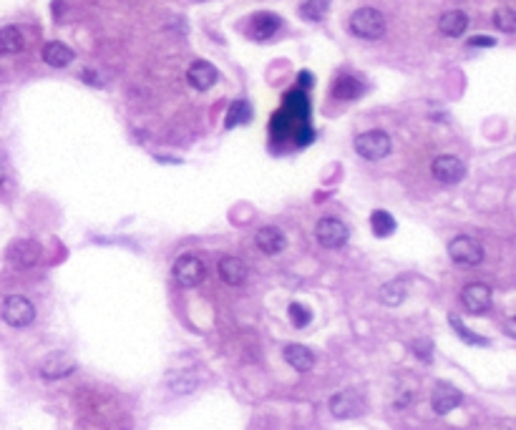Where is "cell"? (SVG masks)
<instances>
[{"instance_id": "1", "label": "cell", "mask_w": 516, "mask_h": 430, "mask_svg": "<svg viewBox=\"0 0 516 430\" xmlns=\"http://www.w3.org/2000/svg\"><path fill=\"white\" fill-rule=\"evenodd\" d=\"M348 28L360 40H380L385 35L388 23H385V15L378 8L363 6L357 8V10H353L350 20H348Z\"/></svg>"}, {"instance_id": "2", "label": "cell", "mask_w": 516, "mask_h": 430, "mask_svg": "<svg viewBox=\"0 0 516 430\" xmlns=\"http://www.w3.org/2000/svg\"><path fill=\"white\" fill-rule=\"evenodd\" d=\"M355 154L363 156L365 161H380L385 159L393 149V141L391 136L380 129H371V131H363L355 136Z\"/></svg>"}, {"instance_id": "3", "label": "cell", "mask_w": 516, "mask_h": 430, "mask_svg": "<svg viewBox=\"0 0 516 430\" xmlns=\"http://www.w3.org/2000/svg\"><path fill=\"white\" fill-rule=\"evenodd\" d=\"M40 257H43V247H40L38 242H33V239H15V242H10V247L6 249L8 265L20 272L33 270L40 262Z\"/></svg>"}, {"instance_id": "4", "label": "cell", "mask_w": 516, "mask_h": 430, "mask_svg": "<svg viewBox=\"0 0 516 430\" xmlns=\"http://www.w3.org/2000/svg\"><path fill=\"white\" fill-rule=\"evenodd\" d=\"M449 257L461 267H476L483 262V247L478 239L458 234L449 242Z\"/></svg>"}, {"instance_id": "5", "label": "cell", "mask_w": 516, "mask_h": 430, "mask_svg": "<svg viewBox=\"0 0 516 430\" xmlns=\"http://www.w3.org/2000/svg\"><path fill=\"white\" fill-rule=\"evenodd\" d=\"M315 239H318V245L325 247V249H340L350 239V229L338 217H325L315 226Z\"/></svg>"}, {"instance_id": "6", "label": "cell", "mask_w": 516, "mask_h": 430, "mask_svg": "<svg viewBox=\"0 0 516 430\" xmlns=\"http://www.w3.org/2000/svg\"><path fill=\"white\" fill-rule=\"evenodd\" d=\"M172 274H174V282H177L179 287L192 290V287H197L204 282L207 267H204V262H202L199 257H194V254H184V257L177 259Z\"/></svg>"}, {"instance_id": "7", "label": "cell", "mask_w": 516, "mask_h": 430, "mask_svg": "<svg viewBox=\"0 0 516 430\" xmlns=\"http://www.w3.org/2000/svg\"><path fill=\"white\" fill-rule=\"evenodd\" d=\"M3 320H6L10 327H18V330H23L28 324H33V320H35L33 302L28 297H23V295H10V297H6V302H3Z\"/></svg>"}, {"instance_id": "8", "label": "cell", "mask_w": 516, "mask_h": 430, "mask_svg": "<svg viewBox=\"0 0 516 430\" xmlns=\"http://www.w3.org/2000/svg\"><path fill=\"white\" fill-rule=\"evenodd\" d=\"M430 174H433V179H438L441 184H458V181L466 176V164H463L458 156L441 154V156H436L433 164H430Z\"/></svg>"}, {"instance_id": "9", "label": "cell", "mask_w": 516, "mask_h": 430, "mask_svg": "<svg viewBox=\"0 0 516 430\" xmlns=\"http://www.w3.org/2000/svg\"><path fill=\"white\" fill-rule=\"evenodd\" d=\"M461 305L471 315H483L491 307V287L483 282H471L461 290Z\"/></svg>"}, {"instance_id": "10", "label": "cell", "mask_w": 516, "mask_h": 430, "mask_svg": "<svg viewBox=\"0 0 516 430\" xmlns=\"http://www.w3.org/2000/svg\"><path fill=\"white\" fill-rule=\"evenodd\" d=\"M463 403V395L458 388H453L451 383H438L430 392V408L436 415H449L451 411H456Z\"/></svg>"}, {"instance_id": "11", "label": "cell", "mask_w": 516, "mask_h": 430, "mask_svg": "<svg viewBox=\"0 0 516 430\" xmlns=\"http://www.w3.org/2000/svg\"><path fill=\"white\" fill-rule=\"evenodd\" d=\"M38 372H40V377H46V380H63V377L76 372V360H73L71 355H66V352H51V355L40 363Z\"/></svg>"}, {"instance_id": "12", "label": "cell", "mask_w": 516, "mask_h": 430, "mask_svg": "<svg viewBox=\"0 0 516 430\" xmlns=\"http://www.w3.org/2000/svg\"><path fill=\"white\" fill-rule=\"evenodd\" d=\"M363 397L357 395L355 390H340L330 397V413L340 420H350V417L360 415L363 413Z\"/></svg>"}, {"instance_id": "13", "label": "cell", "mask_w": 516, "mask_h": 430, "mask_svg": "<svg viewBox=\"0 0 516 430\" xmlns=\"http://www.w3.org/2000/svg\"><path fill=\"white\" fill-rule=\"evenodd\" d=\"M186 81L189 86L197 91H209L219 81V71L209 63V60H194L192 66L186 68Z\"/></svg>"}, {"instance_id": "14", "label": "cell", "mask_w": 516, "mask_h": 430, "mask_svg": "<svg viewBox=\"0 0 516 430\" xmlns=\"http://www.w3.org/2000/svg\"><path fill=\"white\" fill-rule=\"evenodd\" d=\"M255 247L262 254H267V257H275V254H280L287 247V237L280 226H262L255 234Z\"/></svg>"}, {"instance_id": "15", "label": "cell", "mask_w": 516, "mask_h": 430, "mask_svg": "<svg viewBox=\"0 0 516 430\" xmlns=\"http://www.w3.org/2000/svg\"><path fill=\"white\" fill-rule=\"evenodd\" d=\"M219 277L227 287H242L250 277V270H247L245 259L229 254V257L219 259Z\"/></svg>"}, {"instance_id": "16", "label": "cell", "mask_w": 516, "mask_h": 430, "mask_svg": "<svg viewBox=\"0 0 516 430\" xmlns=\"http://www.w3.org/2000/svg\"><path fill=\"white\" fill-rule=\"evenodd\" d=\"M282 358H285V363L290 365L292 370L298 372H310L312 367H315V352L310 350V347H305V345H285V350H282Z\"/></svg>"}, {"instance_id": "17", "label": "cell", "mask_w": 516, "mask_h": 430, "mask_svg": "<svg viewBox=\"0 0 516 430\" xmlns=\"http://www.w3.org/2000/svg\"><path fill=\"white\" fill-rule=\"evenodd\" d=\"M280 26H282V18L275 13H257L252 18V26H250V35L255 40H270L272 35L277 33Z\"/></svg>"}, {"instance_id": "18", "label": "cell", "mask_w": 516, "mask_h": 430, "mask_svg": "<svg viewBox=\"0 0 516 430\" xmlns=\"http://www.w3.org/2000/svg\"><path fill=\"white\" fill-rule=\"evenodd\" d=\"M469 28V15L463 10H446L441 18H438V31L446 35V38H461Z\"/></svg>"}, {"instance_id": "19", "label": "cell", "mask_w": 516, "mask_h": 430, "mask_svg": "<svg viewBox=\"0 0 516 430\" xmlns=\"http://www.w3.org/2000/svg\"><path fill=\"white\" fill-rule=\"evenodd\" d=\"M40 56H43V60H46L51 68H66V66H71L73 58H76L73 48H68L66 43H61V40H51V43H46Z\"/></svg>"}, {"instance_id": "20", "label": "cell", "mask_w": 516, "mask_h": 430, "mask_svg": "<svg viewBox=\"0 0 516 430\" xmlns=\"http://www.w3.org/2000/svg\"><path fill=\"white\" fill-rule=\"evenodd\" d=\"M360 93H363V83L355 76H340L332 83V96L340 101H355Z\"/></svg>"}, {"instance_id": "21", "label": "cell", "mask_w": 516, "mask_h": 430, "mask_svg": "<svg viewBox=\"0 0 516 430\" xmlns=\"http://www.w3.org/2000/svg\"><path fill=\"white\" fill-rule=\"evenodd\" d=\"M23 46H26V40H23V33H20L18 28L15 26L0 28V56L20 53Z\"/></svg>"}, {"instance_id": "22", "label": "cell", "mask_w": 516, "mask_h": 430, "mask_svg": "<svg viewBox=\"0 0 516 430\" xmlns=\"http://www.w3.org/2000/svg\"><path fill=\"white\" fill-rule=\"evenodd\" d=\"M378 297H380V302H383L385 307H398L405 302V285L403 282H398V279H393V282H385L380 290H378Z\"/></svg>"}, {"instance_id": "23", "label": "cell", "mask_w": 516, "mask_h": 430, "mask_svg": "<svg viewBox=\"0 0 516 430\" xmlns=\"http://www.w3.org/2000/svg\"><path fill=\"white\" fill-rule=\"evenodd\" d=\"M371 226H373V234H376V237H391V234L396 232L398 224H396V219L385 212V209H378V212L371 214Z\"/></svg>"}, {"instance_id": "24", "label": "cell", "mask_w": 516, "mask_h": 430, "mask_svg": "<svg viewBox=\"0 0 516 430\" xmlns=\"http://www.w3.org/2000/svg\"><path fill=\"white\" fill-rule=\"evenodd\" d=\"M250 119H252L250 104H247V101H234V104L229 106V111H227L225 126L227 129H234V126H239V124H247Z\"/></svg>"}, {"instance_id": "25", "label": "cell", "mask_w": 516, "mask_h": 430, "mask_svg": "<svg viewBox=\"0 0 516 430\" xmlns=\"http://www.w3.org/2000/svg\"><path fill=\"white\" fill-rule=\"evenodd\" d=\"M328 8H330V0H305L303 6H300V15L305 20L318 23V20H323L328 15Z\"/></svg>"}, {"instance_id": "26", "label": "cell", "mask_w": 516, "mask_h": 430, "mask_svg": "<svg viewBox=\"0 0 516 430\" xmlns=\"http://www.w3.org/2000/svg\"><path fill=\"white\" fill-rule=\"evenodd\" d=\"M494 28H499L501 33H516V10L509 6L497 8L494 10Z\"/></svg>"}, {"instance_id": "27", "label": "cell", "mask_w": 516, "mask_h": 430, "mask_svg": "<svg viewBox=\"0 0 516 430\" xmlns=\"http://www.w3.org/2000/svg\"><path fill=\"white\" fill-rule=\"evenodd\" d=\"M449 322H451V327L456 330V335L463 340V342H469V345H489V340L481 338V335H476V332H471L469 327H466V324H463L461 320L456 317V315H451Z\"/></svg>"}, {"instance_id": "28", "label": "cell", "mask_w": 516, "mask_h": 430, "mask_svg": "<svg viewBox=\"0 0 516 430\" xmlns=\"http://www.w3.org/2000/svg\"><path fill=\"white\" fill-rule=\"evenodd\" d=\"M287 315H290V320L295 327H307V322L312 320V312L307 310L303 302H292V305L287 307Z\"/></svg>"}, {"instance_id": "29", "label": "cell", "mask_w": 516, "mask_h": 430, "mask_svg": "<svg viewBox=\"0 0 516 430\" xmlns=\"http://www.w3.org/2000/svg\"><path fill=\"white\" fill-rule=\"evenodd\" d=\"M174 392H192L194 388H197V380H194L192 375H186V377H179V380H174L172 385H169Z\"/></svg>"}, {"instance_id": "30", "label": "cell", "mask_w": 516, "mask_h": 430, "mask_svg": "<svg viewBox=\"0 0 516 430\" xmlns=\"http://www.w3.org/2000/svg\"><path fill=\"white\" fill-rule=\"evenodd\" d=\"M413 352H416V355L424 360V363H430V352H433V345H430L428 340H418V342L413 345Z\"/></svg>"}, {"instance_id": "31", "label": "cell", "mask_w": 516, "mask_h": 430, "mask_svg": "<svg viewBox=\"0 0 516 430\" xmlns=\"http://www.w3.org/2000/svg\"><path fill=\"white\" fill-rule=\"evenodd\" d=\"M466 46L469 48H494L497 46V40L491 38V35H474V38L466 40Z\"/></svg>"}, {"instance_id": "32", "label": "cell", "mask_w": 516, "mask_h": 430, "mask_svg": "<svg viewBox=\"0 0 516 430\" xmlns=\"http://www.w3.org/2000/svg\"><path fill=\"white\" fill-rule=\"evenodd\" d=\"M503 330H506V335H511V338H516V317L506 320V324H503Z\"/></svg>"}, {"instance_id": "33", "label": "cell", "mask_w": 516, "mask_h": 430, "mask_svg": "<svg viewBox=\"0 0 516 430\" xmlns=\"http://www.w3.org/2000/svg\"><path fill=\"white\" fill-rule=\"evenodd\" d=\"M83 78H86L88 83H91V86H99V83H101V81H99V76H93L91 71H83Z\"/></svg>"}, {"instance_id": "34", "label": "cell", "mask_w": 516, "mask_h": 430, "mask_svg": "<svg viewBox=\"0 0 516 430\" xmlns=\"http://www.w3.org/2000/svg\"><path fill=\"white\" fill-rule=\"evenodd\" d=\"M300 81H303V86L307 88V86H310V83H312L310 73H307V71H305V73H300Z\"/></svg>"}, {"instance_id": "35", "label": "cell", "mask_w": 516, "mask_h": 430, "mask_svg": "<svg viewBox=\"0 0 516 430\" xmlns=\"http://www.w3.org/2000/svg\"><path fill=\"white\" fill-rule=\"evenodd\" d=\"M3 179H6V174H3V169H0V184H3Z\"/></svg>"}]
</instances>
